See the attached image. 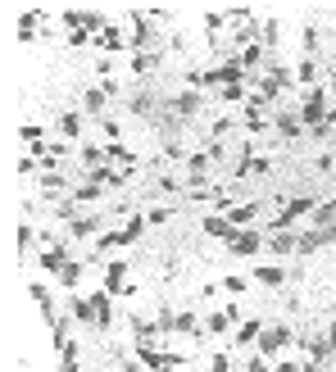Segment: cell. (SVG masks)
Returning a JSON list of instances; mask_svg holds the SVG:
<instances>
[{"mask_svg":"<svg viewBox=\"0 0 336 372\" xmlns=\"http://www.w3.org/2000/svg\"><path fill=\"white\" fill-rule=\"evenodd\" d=\"M295 341H300V336H295V327H291V322H268V327H264V336H259V354H264V358H278V354L291 350Z\"/></svg>","mask_w":336,"mask_h":372,"instance_id":"1","label":"cell"},{"mask_svg":"<svg viewBox=\"0 0 336 372\" xmlns=\"http://www.w3.org/2000/svg\"><path fill=\"white\" fill-rule=\"evenodd\" d=\"M327 109H332L327 91H322V86H309V95H305V105H300V123H305L309 132H318V128H332V123H327Z\"/></svg>","mask_w":336,"mask_h":372,"instance_id":"2","label":"cell"},{"mask_svg":"<svg viewBox=\"0 0 336 372\" xmlns=\"http://www.w3.org/2000/svg\"><path fill=\"white\" fill-rule=\"evenodd\" d=\"M264 245H268V237H264L259 227H241V232L232 237V245H228V250H232L236 259H255L259 250H264Z\"/></svg>","mask_w":336,"mask_h":372,"instance_id":"3","label":"cell"},{"mask_svg":"<svg viewBox=\"0 0 336 372\" xmlns=\"http://www.w3.org/2000/svg\"><path fill=\"white\" fill-rule=\"evenodd\" d=\"M128 46H132V55H141V51H151V46H155V19L141 14V9L132 14V36H128Z\"/></svg>","mask_w":336,"mask_h":372,"instance_id":"4","label":"cell"},{"mask_svg":"<svg viewBox=\"0 0 336 372\" xmlns=\"http://www.w3.org/2000/svg\"><path fill=\"white\" fill-rule=\"evenodd\" d=\"M36 182H41V195H46V200H55V205L73 195V186H68V177H64V172H41Z\"/></svg>","mask_w":336,"mask_h":372,"instance_id":"5","label":"cell"},{"mask_svg":"<svg viewBox=\"0 0 336 372\" xmlns=\"http://www.w3.org/2000/svg\"><path fill=\"white\" fill-rule=\"evenodd\" d=\"M101 227H105V222L96 218V214H78V218L68 222V237L73 241H96V237H101Z\"/></svg>","mask_w":336,"mask_h":372,"instance_id":"6","label":"cell"},{"mask_svg":"<svg viewBox=\"0 0 336 372\" xmlns=\"http://www.w3.org/2000/svg\"><path fill=\"white\" fill-rule=\"evenodd\" d=\"M105 291L109 295L128 291V259H109V264H105Z\"/></svg>","mask_w":336,"mask_h":372,"instance_id":"7","label":"cell"},{"mask_svg":"<svg viewBox=\"0 0 336 372\" xmlns=\"http://www.w3.org/2000/svg\"><path fill=\"white\" fill-rule=\"evenodd\" d=\"M200 227H205V237H209V241H228V245H232L236 232H241V227H232V222H228V214H209Z\"/></svg>","mask_w":336,"mask_h":372,"instance_id":"8","label":"cell"},{"mask_svg":"<svg viewBox=\"0 0 336 372\" xmlns=\"http://www.w3.org/2000/svg\"><path fill=\"white\" fill-rule=\"evenodd\" d=\"M264 327H268V322H259V318H245L241 327H236L232 345H236V350H250V345H259V336H264Z\"/></svg>","mask_w":336,"mask_h":372,"instance_id":"9","label":"cell"},{"mask_svg":"<svg viewBox=\"0 0 336 372\" xmlns=\"http://www.w3.org/2000/svg\"><path fill=\"white\" fill-rule=\"evenodd\" d=\"M86 177H91L96 186H109V191H123V186H128V177H132V172H123V168H91V172H86Z\"/></svg>","mask_w":336,"mask_h":372,"instance_id":"10","label":"cell"},{"mask_svg":"<svg viewBox=\"0 0 336 372\" xmlns=\"http://www.w3.org/2000/svg\"><path fill=\"white\" fill-rule=\"evenodd\" d=\"M268 250L278 254V259L295 254V250H300V232H268Z\"/></svg>","mask_w":336,"mask_h":372,"instance_id":"11","label":"cell"},{"mask_svg":"<svg viewBox=\"0 0 336 372\" xmlns=\"http://www.w3.org/2000/svg\"><path fill=\"white\" fill-rule=\"evenodd\" d=\"M132 336H136V345H155L164 331H159V322H151V318H141V314H132Z\"/></svg>","mask_w":336,"mask_h":372,"instance_id":"12","label":"cell"},{"mask_svg":"<svg viewBox=\"0 0 336 372\" xmlns=\"http://www.w3.org/2000/svg\"><path fill=\"white\" fill-rule=\"evenodd\" d=\"M273 132L286 136V141H295V136L305 132V123H300V114H286V109H282V114H273Z\"/></svg>","mask_w":336,"mask_h":372,"instance_id":"13","label":"cell"},{"mask_svg":"<svg viewBox=\"0 0 336 372\" xmlns=\"http://www.w3.org/2000/svg\"><path fill=\"white\" fill-rule=\"evenodd\" d=\"M173 114H178L182 123L195 118V114H200V91H182V95H173Z\"/></svg>","mask_w":336,"mask_h":372,"instance_id":"14","label":"cell"},{"mask_svg":"<svg viewBox=\"0 0 336 372\" xmlns=\"http://www.w3.org/2000/svg\"><path fill=\"white\" fill-rule=\"evenodd\" d=\"M268 168H273L268 155H250V150H245V159H236V177H250V172L259 177V172H268Z\"/></svg>","mask_w":336,"mask_h":372,"instance_id":"15","label":"cell"},{"mask_svg":"<svg viewBox=\"0 0 336 372\" xmlns=\"http://www.w3.org/2000/svg\"><path fill=\"white\" fill-rule=\"evenodd\" d=\"M146 227H151V218H146V214H128V222L118 227V241H123V245L141 241V232H146Z\"/></svg>","mask_w":336,"mask_h":372,"instance_id":"16","label":"cell"},{"mask_svg":"<svg viewBox=\"0 0 336 372\" xmlns=\"http://www.w3.org/2000/svg\"><path fill=\"white\" fill-rule=\"evenodd\" d=\"M41 268L59 277V272L68 268V250H64V245H46V250H41Z\"/></svg>","mask_w":336,"mask_h":372,"instance_id":"17","label":"cell"},{"mask_svg":"<svg viewBox=\"0 0 336 372\" xmlns=\"http://www.w3.org/2000/svg\"><path fill=\"white\" fill-rule=\"evenodd\" d=\"M105 159H109V164H118L123 172H136V155H132V150H128V145H123V141L105 145Z\"/></svg>","mask_w":336,"mask_h":372,"instance_id":"18","label":"cell"},{"mask_svg":"<svg viewBox=\"0 0 336 372\" xmlns=\"http://www.w3.org/2000/svg\"><path fill=\"white\" fill-rule=\"evenodd\" d=\"M255 281H259V286H273V291H278V286H286V268H282V264H264V268H255Z\"/></svg>","mask_w":336,"mask_h":372,"instance_id":"19","label":"cell"},{"mask_svg":"<svg viewBox=\"0 0 336 372\" xmlns=\"http://www.w3.org/2000/svg\"><path fill=\"white\" fill-rule=\"evenodd\" d=\"M91 304H96V327H105V331H109V322H114V304H109V291H96V295H91Z\"/></svg>","mask_w":336,"mask_h":372,"instance_id":"20","label":"cell"},{"mask_svg":"<svg viewBox=\"0 0 336 372\" xmlns=\"http://www.w3.org/2000/svg\"><path fill=\"white\" fill-rule=\"evenodd\" d=\"M68 314L78 318V322H96V304H91V295H68Z\"/></svg>","mask_w":336,"mask_h":372,"instance_id":"21","label":"cell"},{"mask_svg":"<svg viewBox=\"0 0 336 372\" xmlns=\"http://www.w3.org/2000/svg\"><path fill=\"white\" fill-rule=\"evenodd\" d=\"M105 100H109L105 86H91V91L82 95V105H86V114H91V118H105Z\"/></svg>","mask_w":336,"mask_h":372,"instance_id":"22","label":"cell"},{"mask_svg":"<svg viewBox=\"0 0 336 372\" xmlns=\"http://www.w3.org/2000/svg\"><path fill=\"white\" fill-rule=\"evenodd\" d=\"M91 46H101V51H105V55H114V51H128V41H123V32H118V28H105V32H101V36H96V41H91Z\"/></svg>","mask_w":336,"mask_h":372,"instance_id":"23","label":"cell"},{"mask_svg":"<svg viewBox=\"0 0 336 372\" xmlns=\"http://www.w3.org/2000/svg\"><path fill=\"white\" fill-rule=\"evenodd\" d=\"M155 68H159V51H141V55H132V73H136V78H151Z\"/></svg>","mask_w":336,"mask_h":372,"instance_id":"24","label":"cell"},{"mask_svg":"<svg viewBox=\"0 0 336 372\" xmlns=\"http://www.w3.org/2000/svg\"><path fill=\"white\" fill-rule=\"evenodd\" d=\"M259 218V205L250 200V205H232L228 209V222H232V227H245V222H255Z\"/></svg>","mask_w":336,"mask_h":372,"instance_id":"25","label":"cell"},{"mask_svg":"<svg viewBox=\"0 0 336 372\" xmlns=\"http://www.w3.org/2000/svg\"><path fill=\"white\" fill-rule=\"evenodd\" d=\"M101 195H105V186H96L91 177H86L82 186H73V200H78V205H96Z\"/></svg>","mask_w":336,"mask_h":372,"instance_id":"26","label":"cell"},{"mask_svg":"<svg viewBox=\"0 0 336 372\" xmlns=\"http://www.w3.org/2000/svg\"><path fill=\"white\" fill-rule=\"evenodd\" d=\"M232 327H236V322L228 318V309H223V314H209V318H205V331H209V336H228Z\"/></svg>","mask_w":336,"mask_h":372,"instance_id":"27","label":"cell"},{"mask_svg":"<svg viewBox=\"0 0 336 372\" xmlns=\"http://www.w3.org/2000/svg\"><path fill=\"white\" fill-rule=\"evenodd\" d=\"M36 32H41V14H36V9H28V14L19 19V41H32Z\"/></svg>","mask_w":336,"mask_h":372,"instance_id":"28","label":"cell"},{"mask_svg":"<svg viewBox=\"0 0 336 372\" xmlns=\"http://www.w3.org/2000/svg\"><path fill=\"white\" fill-rule=\"evenodd\" d=\"M82 164H86V172H91V168H105L109 164V159H105V145H82Z\"/></svg>","mask_w":336,"mask_h":372,"instance_id":"29","label":"cell"},{"mask_svg":"<svg viewBox=\"0 0 336 372\" xmlns=\"http://www.w3.org/2000/svg\"><path fill=\"white\" fill-rule=\"evenodd\" d=\"M241 128H245V136H259V132H268L273 123L264 114H241Z\"/></svg>","mask_w":336,"mask_h":372,"instance_id":"30","label":"cell"},{"mask_svg":"<svg viewBox=\"0 0 336 372\" xmlns=\"http://www.w3.org/2000/svg\"><path fill=\"white\" fill-rule=\"evenodd\" d=\"M59 136H64V141H78V136H82V123L73 118V114H64V118H59Z\"/></svg>","mask_w":336,"mask_h":372,"instance_id":"31","label":"cell"},{"mask_svg":"<svg viewBox=\"0 0 336 372\" xmlns=\"http://www.w3.org/2000/svg\"><path fill=\"white\" fill-rule=\"evenodd\" d=\"M59 281H64L68 291H73V286H78V281H82V264H78V259H68V268L59 272Z\"/></svg>","mask_w":336,"mask_h":372,"instance_id":"32","label":"cell"},{"mask_svg":"<svg viewBox=\"0 0 336 372\" xmlns=\"http://www.w3.org/2000/svg\"><path fill=\"white\" fill-rule=\"evenodd\" d=\"M55 218L59 222H73V218H78V200H73V195H68V200H59L55 205Z\"/></svg>","mask_w":336,"mask_h":372,"instance_id":"33","label":"cell"},{"mask_svg":"<svg viewBox=\"0 0 336 372\" xmlns=\"http://www.w3.org/2000/svg\"><path fill=\"white\" fill-rule=\"evenodd\" d=\"M128 105H132V114H155V100H151V95H146V91H136Z\"/></svg>","mask_w":336,"mask_h":372,"instance_id":"34","label":"cell"},{"mask_svg":"<svg viewBox=\"0 0 336 372\" xmlns=\"http://www.w3.org/2000/svg\"><path fill=\"white\" fill-rule=\"evenodd\" d=\"M245 286H250V281H245L241 272H232V277H223V291H228V295H245Z\"/></svg>","mask_w":336,"mask_h":372,"instance_id":"35","label":"cell"},{"mask_svg":"<svg viewBox=\"0 0 336 372\" xmlns=\"http://www.w3.org/2000/svg\"><path fill=\"white\" fill-rule=\"evenodd\" d=\"M295 82H318V64L314 59H305V64L295 68Z\"/></svg>","mask_w":336,"mask_h":372,"instance_id":"36","label":"cell"},{"mask_svg":"<svg viewBox=\"0 0 336 372\" xmlns=\"http://www.w3.org/2000/svg\"><path fill=\"white\" fill-rule=\"evenodd\" d=\"M318 41H322V36H318V23H305V51H309V55L318 51Z\"/></svg>","mask_w":336,"mask_h":372,"instance_id":"37","label":"cell"},{"mask_svg":"<svg viewBox=\"0 0 336 372\" xmlns=\"http://www.w3.org/2000/svg\"><path fill=\"white\" fill-rule=\"evenodd\" d=\"M223 28H228V14H209V19H205V32H209V36H218Z\"/></svg>","mask_w":336,"mask_h":372,"instance_id":"38","label":"cell"},{"mask_svg":"<svg viewBox=\"0 0 336 372\" xmlns=\"http://www.w3.org/2000/svg\"><path fill=\"white\" fill-rule=\"evenodd\" d=\"M278 36H282V28H278V23H264V51H273V46H278Z\"/></svg>","mask_w":336,"mask_h":372,"instance_id":"39","label":"cell"},{"mask_svg":"<svg viewBox=\"0 0 336 372\" xmlns=\"http://www.w3.org/2000/svg\"><path fill=\"white\" fill-rule=\"evenodd\" d=\"M101 128H105V141H109V145H114V141H118V136H123V128H118V118H101Z\"/></svg>","mask_w":336,"mask_h":372,"instance_id":"40","label":"cell"},{"mask_svg":"<svg viewBox=\"0 0 336 372\" xmlns=\"http://www.w3.org/2000/svg\"><path fill=\"white\" fill-rule=\"evenodd\" d=\"M228 132H232V118H214V132H209V141H223Z\"/></svg>","mask_w":336,"mask_h":372,"instance_id":"41","label":"cell"},{"mask_svg":"<svg viewBox=\"0 0 336 372\" xmlns=\"http://www.w3.org/2000/svg\"><path fill=\"white\" fill-rule=\"evenodd\" d=\"M241 372H273V363H268V358H264V354H255V358H250V363H245Z\"/></svg>","mask_w":336,"mask_h":372,"instance_id":"42","label":"cell"},{"mask_svg":"<svg viewBox=\"0 0 336 372\" xmlns=\"http://www.w3.org/2000/svg\"><path fill=\"white\" fill-rule=\"evenodd\" d=\"M23 141H28V145H41V128H36V123H28V128H23Z\"/></svg>","mask_w":336,"mask_h":372,"instance_id":"43","label":"cell"},{"mask_svg":"<svg viewBox=\"0 0 336 372\" xmlns=\"http://www.w3.org/2000/svg\"><path fill=\"white\" fill-rule=\"evenodd\" d=\"M146 218H151V222H173V209H151Z\"/></svg>","mask_w":336,"mask_h":372,"instance_id":"44","label":"cell"},{"mask_svg":"<svg viewBox=\"0 0 336 372\" xmlns=\"http://www.w3.org/2000/svg\"><path fill=\"white\" fill-rule=\"evenodd\" d=\"M159 191H164V195H178V191H182V186H178V182H173V177H159Z\"/></svg>","mask_w":336,"mask_h":372,"instance_id":"45","label":"cell"},{"mask_svg":"<svg viewBox=\"0 0 336 372\" xmlns=\"http://www.w3.org/2000/svg\"><path fill=\"white\" fill-rule=\"evenodd\" d=\"M209 372H228V354H214V358H209Z\"/></svg>","mask_w":336,"mask_h":372,"instance_id":"46","label":"cell"},{"mask_svg":"<svg viewBox=\"0 0 336 372\" xmlns=\"http://www.w3.org/2000/svg\"><path fill=\"white\" fill-rule=\"evenodd\" d=\"M273 372H300V363H295V358H282V363H273Z\"/></svg>","mask_w":336,"mask_h":372,"instance_id":"47","label":"cell"},{"mask_svg":"<svg viewBox=\"0 0 336 372\" xmlns=\"http://www.w3.org/2000/svg\"><path fill=\"white\" fill-rule=\"evenodd\" d=\"M322 341H327V345H332V354H336V318L327 322V336H322Z\"/></svg>","mask_w":336,"mask_h":372,"instance_id":"48","label":"cell"},{"mask_svg":"<svg viewBox=\"0 0 336 372\" xmlns=\"http://www.w3.org/2000/svg\"><path fill=\"white\" fill-rule=\"evenodd\" d=\"M55 372H78V358H59V368Z\"/></svg>","mask_w":336,"mask_h":372,"instance_id":"49","label":"cell"},{"mask_svg":"<svg viewBox=\"0 0 336 372\" xmlns=\"http://www.w3.org/2000/svg\"><path fill=\"white\" fill-rule=\"evenodd\" d=\"M327 123H336V100H332V109H327Z\"/></svg>","mask_w":336,"mask_h":372,"instance_id":"50","label":"cell"},{"mask_svg":"<svg viewBox=\"0 0 336 372\" xmlns=\"http://www.w3.org/2000/svg\"><path fill=\"white\" fill-rule=\"evenodd\" d=\"M332 318H336V300H332Z\"/></svg>","mask_w":336,"mask_h":372,"instance_id":"51","label":"cell"},{"mask_svg":"<svg viewBox=\"0 0 336 372\" xmlns=\"http://www.w3.org/2000/svg\"><path fill=\"white\" fill-rule=\"evenodd\" d=\"M173 372H182V368H173Z\"/></svg>","mask_w":336,"mask_h":372,"instance_id":"52","label":"cell"},{"mask_svg":"<svg viewBox=\"0 0 336 372\" xmlns=\"http://www.w3.org/2000/svg\"><path fill=\"white\" fill-rule=\"evenodd\" d=\"M332 78H336V68H332Z\"/></svg>","mask_w":336,"mask_h":372,"instance_id":"53","label":"cell"}]
</instances>
